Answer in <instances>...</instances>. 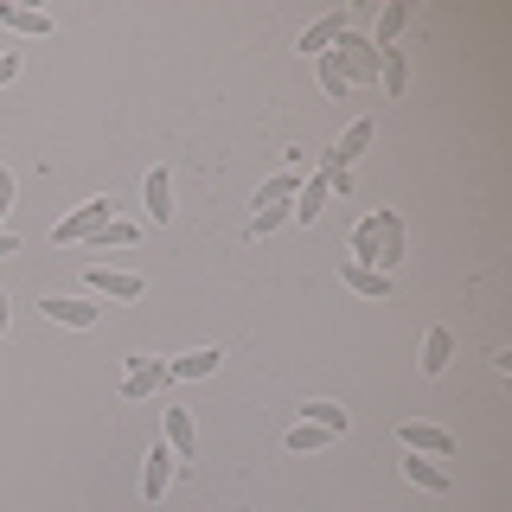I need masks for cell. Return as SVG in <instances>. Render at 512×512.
<instances>
[{"label": "cell", "mask_w": 512, "mask_h": 512, "mask_svg": "<svg viewBox=\"0 0 512 512\" xmlns=\"http://www.w3.org/2000/svg\"><path fill=\"white\" fill-rule=\"evenodd\" d=\"M282 224H288V205H263L256 224H250V237H269V231H282Z\"/></svg>", "instance_id": "484cf974"}, {"label": "cell", "mask_w": 512, "mask_h": 512, "mask_svg": "<svg viewBox=\"0 0 512 512\" xmlns=\"http://www.w3.org/2000/svg\"><path fill=\"white\" fill-rule=\"evenodd\" d=\"M173 468H180V461H173V448H148V468H141V493H148V500H167Z\"/></svg>", "instance_id": "8fae6325"}, {"label": "cell", "mask_w": 512, "mask_h": 512, "mask_svg": "<svg viewBox=\"0 0 512 512\" xmlns=\"http://www.w3.org/2000/svg\"><path fill=\"white\" fill-rule=\"evenodd\" d=\"M288 448H295V455H314V448H327L333 436H327V429H314V423H295V429H288V436H282Z\"/></svg>", "instance_id": "cb8c5ba5"}, {"label": "cell", "mask_w": 512, "mask_h": 512, "mask_svg": "<svg viewBox=\"0 0 512 512\" xmlns=\"http://www.w3.org/2000/svg\"><path fill=\"white\" fill-rule=\"evenodd\" d=\"M404 26H410V0H391V7L378 13V39L372 45H378V52H397V32H404Z\"/></svg>", "instance_id": "ffe728a7"}, {"label": "cell", "mask_w": 512, "mask_h": 512, "mask_svg": "<svg viewBox=\"0 0 512 512\" xmlns=\"http://www.w3.org/2000/svg\"><path fill=\"white\" fill-rule=\"evenodd\" d=\"M404 256H410V231H404V218H397L391 205H378V212H365L359 224H352V263L359 269L391 276Z\"/></svg>", "instance_id": "6da1fadb"}, {"label": "cell", "mask_w": 512, "mask_h": 512, "mask_svg": "<svg viewBox=\"0 0 512 512\" xmlns=\"http://www.w3.org/2000/svg\"><path fill=\"white\" fill-rule=\"evenodd\" d=\"M314 71H320V90H327L333 103H346V96H352V84L340 77V64H333V58H314Z\"/></svg>", "instance_id": "d4e9b609"}, {"label": "cell", "mask_w": 512, "mask_h": 512, "mask_svg": "<svg viewBox=\"0 0 512 512\" xmlns=\"http://www.w3.org/2000/svg\"><path fill=\"white\" fill-rule=\"evenodd\" d=\"M109 218H116V199H84L71 218H58V224H52V244H90V237L103 231Z\"/></svg>", "instance_id": "3957f363"}, {"label": "cell", "mask_w": 512, "mask_h": 512, "mask_svg": "<svg viewBox=\"0 0 512 512\" xmlns=\"http://www.w3.org/2000/svg\"><path fill=\"white\" fill-rule=\"evenodd\" d=\"M90 244H96V256H103V250H135V244H141V224H128V218H109L103 231L90 237Z\"/></svg>", "instance_id": "d6986e66"}, {"label": "cell", "mask_w": 512, "mask_h": 512, "mask_svg": "<svg viewBox=\"0 0 512 512\" xmlns=\"http://www.w3.org/2000/svg\"><path fill=\"white\" fill-rule=\"evenodd\" d=\"M365 148H372V122H365V116H359V122H352V128H346V135H340V148H333V154H327V167H352V160H359Z\"/></svg>", "instance_id": "e0dca14e"}, {"label": "cell", "mask_w": 512, "mask_h": 512, "mask_svg": "<svg viewBox=\"0 0 512 512\" xmlns=\"http://www.w3.org/2000/svg\"><path fill=\"white\" fill-rule=\"evenodd\" d=\"M340 32H352V13H346V7H340V13H327V20H314L308 32H301V52H308V58H327Z\"/></svg>", "instance_id": "9c48e42d"}, {"label": "cell", "mask_w": 512, "mask_h": 512, "mask_svg": "<svg viewBox=\"0 0 512 512\" xmlns=\"http://www.w3.org/2000/svg\"><path fill=\"white\" fill-rule=\"evenodd\" d=\"M295 192H301V167H282L276 180L256 186V212H263V205H295Z\"/></svg>", "instance_id": "9a60e30c"}, {"label": "cell", "mask_w": 512, "mask_h": 512, "mask_svg": "<svg viewBox=\"0 0 512 512\" xmlns=\"http://www.w3.org/2000/svg\"><path fill=\"white\" fill-rule=\"evenodd\" d=\"M13 250H20V237H13V231H0V256H13Z\"/></svg>", "instance_id": "f1b7e54d"}, {"label": "cell", "mask_w": 512, "mask_h": 512, "mask_svg": "<svg viewBox=\"0 0 512 512\" xmlns=\"http://www.w3.org/2000/svg\"><path fill=\"white\" fill-rule=\"evenodd\" d=\"M39 314L58 320V327H96V320H103V308H96L90 295H45Z\"/></svg>", "instance_id": "8992f818"}, {"label": "cell", "mask_w": 512, "mask_h": 512, "mask_svg": "<svg viewBox=\"0 0 512 512\" xmlns=\"http://www.w3.org/2000/svg\"><path fill=\"white\" fill-rule=\"evenodd\" d=\"M340 282L352 288V295H391V276H378V269H359V263H346Z\"/></svg>", "instance_id": "44dd1931"}, {"label": "cell", "mask_w": 512, "mask_h": 512, "mask_svg": "<svg viewBox=\"0 0 512 512\" xmlns=\"http://www.w3.org/2000/svg\"><path fill=\"white\" fill-rule=\"evenodd\" d=\"M7 212H13V173L0 167V231H7Z\"/></svg>", "instance_id": "4316f807"}, {"label": "cell", "mask_w": 512, "mask_h": 512, "mask_svg": "<svg viewBox=\"0 0 512 512\" xmlns=\"http://www.w3.org/2000/svg\"><path fill=\"white\" fill-rule=\"evenodd\" d=\"M333 192H327V180H320V173H308V180H301V192H295V205H288V218H301V224H314L320 218V205H327Z\"/></svg>", "instance_id": "5bb4252c"}, {"label": "cell", "mask_w": 512, "mask_h": 512, "mask_svg": "<svg viewBox=\"0 0 512 512\" xmlns=\"http://www.w3.org/2000/svg\"><path fill=\"white\" fill-rule=\"evenodd\" d=\"M301 423L327 429V436H346V410L333 404V397H314V404H308V416H301Z\"/></svg>", "instance_id": "7402d4cb"}, {"label": "cell", "mask_w": 512, "mask_h": 512, "mask_svg": "<svg viewBox=\"0 0 512 512\" xmlns=\"http://www.w3.org/2000/svg\"><path fill=\"white\" fill-rule=\"evenodd\" d=\"M167 378H173L167 359H148V352H135V359H128V372H122V397H128V404H141V397H154Z\"/></svg>", "instance_id": "277c9868"}, {"label": "cell", "mask_w": 512, "mask_h": 512, "mask_svg": "<svg viewBox=\"0 0 512 512\" xmlns=\"http://www.w3.org/2000/svg\"><path fill=\"white\" fill-rule=\"evenodd\" d=\"M0 333H7V295H0Z\"/></svg>", "instance_id": "f546056e"}, {"label": "cell", "mask_w": 512, "mask_h": 512, "mask_svg": "<svg viewBox=\"0 0 512 512\" xmlns=\"http://www.w3.org/2000/svg\"><path fill=\"white\" fill-rule=\"evenodd\" d=\"M13 77H20V52H7V58H0V90H7Z\"/></svg>", "instance_id": "83f0119b"}, {"label": "cell", "mask_w": 512, "mask_h": 512, "mask_svg": "<svg viewBox=\"0 0 512 512\" xmlns=\"http://www.w3.org/2000/svg\"><path fill=\"white\" fill-rule=\"evenodd\" d=\"M141 199H148V218H154V224H167V218H173V173L154 167L148 180H141Z\"/></svg>", "instance_id": "4fadbf2b"}, {"label": "cell", "mask_w": 512, "mask_h": 512, "mask_svg": "<svg viewBox=\"0 0 512 512\" xmlns=\"http://www.w3.org/2000/svg\"><path fill=\"white\" fill-rule=\"evenodd\" d=\"M378 84L391 90V96H404V90H410V58H404V52H384V58H378Z\"/></svg>", "instance_id": "603a6c76"}, {"label": "cell", "mask_w": 512, "mask_h": 512, "mask_svg": "<svg viewBox=\"0 0 512 512\" xmlns=\"http://www.w3.org/2000/svg\"><path fill=\"white\" fill-rule=\"evenodd\" d=\"M404 480H410L416 493H436V500H448V487H455V480H448V468H436L429 455H410V461H404Z\"/></svg>", "instance_id": "30bf717a"}, {"label": "cell", "mask_w": 512, "mask_h": 512, "mask_svg": "<svg viewBox=\"0 0 512 512\" xmlns=\"http://www.w3.org/2000/svg\"><path fill=\"white\" fill-rule=\"evenodd\" d=\"M0 26H7V32H20V39H52V13L20 7V0H0Z\"/></svg>", "instance_id": "ba28073f"}, {"label": "cell", "mask_w": 512, "mask_h": 512, "mask_svg": "<svg viewBox=\"0 0 512 512\" xmlns=\"http://www.w3.org/2000/svg\"><path fill=\"white\" fill-rule=\"evenodd\" d=\"M327 58L340 64V77H346V84H372V77H378V58H384V52H378L372 39H365V32H340Z\"/></svg>", "instance_id": "7a4b0ae2"}, {"label": "cell", "mask_w": 512, "mask_h": 512, "mask_svg": "<svg viewBox=\"0 0 512 512\" xmlns=\"http://www.w3.org/2000/svg\"><path fill=\"white\" fill-rule=\"evenodd\" d=\"M397 436H404V455H429V461H448V455H455V436H448L442 423H404Z\"/></svg>", "instance_id": "5b68a950"}, {"label": "cell", "mask_w": 512, "mask_h": 512, "mask_svg": "<svg viewBox=\"0 0 512 512\" xmlns=\"http://www.w3.org/2000/svg\"><path fill=\"white\" fill-rule=\"evenodd\" d=\"M448 359H455V333H448V327H429V333H423V372H429V378L448 372Z\"/></svg>", "instance_id": "ac0fdd59"}, {"label": "cell", "mask_w": 512, "mask_h": 512, "mask_svg": "<svg viewBox=\"0 0 512 512\" xmlns=\"http://www.w3.org/2000/svg\"><path fill=\"white\" fill-rule=\"evenodd\" d=\"M84 282H90V295H109V301H135L141 295V276H135V269H109V263H90Z\"/></svg>", "instance_id": "52a82bcc"}, {"label": "cell", "mask_w": 512, "mask_h": 512, "mask_svg": "<svg viewBox=\"0 0 512 512\" xmlns=\"http://www.w3.org/2000/svg\"><path fill=\"white\" fill-rule=\"evenodd\" d=\"M167 448H173V461H192V455H199V429H192V410H180V404L167 410Z\"/></svg>", "instance_id": "7c38bea8"}, {"label": "cell", "mask_w": 512, "mask_h": 512, "mask_svg": "<svg viewBox=\"0 0 512 512\" xmlns=\"http://www.w3.org/2000/svg\"><path fill=\"white\" fill-rule=\"evenodd\" d=\"M218 359H224L218 346H199V352H180V359H167V372H173V378H212Z\"/></svg>", "instance_id": "2e32d148"}]
</instances>
